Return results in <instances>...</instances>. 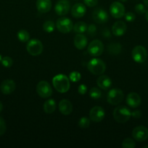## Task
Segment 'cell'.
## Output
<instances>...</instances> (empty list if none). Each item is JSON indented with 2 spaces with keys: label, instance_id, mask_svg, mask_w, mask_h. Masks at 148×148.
<instances>
[{
  "label": "cell",
  "instance_id": "6da1fadb",
  "mask_svg": "<svg viewBox=\"0 0 148 148\" xmlns=\"http://www.w3.org/2000/svg\"><path fill=\"white\" fill-rule=\"evenodd\" d=\"M52 84L57 91L60 93H65L70 89V79L66 75L59 74L55 75L52 79Z\"/></svg>",
  "mask_w": 148,
  "mask_h": 148
},
{
  "label": "cell",
  "instance_id": "7a4b0ae2",
  "mask_svg": "<svg viewBox=\"0 0 148 148\" xmlns=\"http://www.w3.org/2000/svg\"><path fill=\"white\" fill-rule=\"evenodd\" d=\"M131 116V112L130 109L124 106H120L116 107L113 111V118L120 124H124L130 119Z\"/></svg>",
  "mask_w": 148,
  "mask_h": 148
},
{
  "label": "cell",
  "instance_id": "3957f363",
  "mask_svg": "<svg viewBox=\"0 0 148 148\" xmlns=\"http://www.w3.org/2000/svg\"><path fill=\"white\" fill-rule=\"evenodd\" d=\"M87 69L91 74L94 75H101L105 72V63L102 59L94 58L89 62Z\"/></svg>",
  "mask_w": 148,
  "mask_h": 148
},
{
  "label": "cell",
  "instance_id": "277c9868",
  "mask_svg": "<svg viewBox=\"0 0 148 148\" xmlns=\"http://www.w3.org/2000/svg\"><path fill=\"white\" fill-rule=\"evenodd\" d=\"M124 98L123 92L119 88H113L108 92L107 95V101L113 106L120 104Z\"/></svg>",
  "mask_w": 148,
  "mask_h": 148
},
{
  "label": "cell",
  "instance_id": "5b68a950",
  "mask_svg": "<svg viewBox=\"0 0 148 148\" xmlns=\"http://www.w3.org/2000/svg\"><path fill=\"white\" fill-rule=\"evenodd\" d=\"M43 49L44 46L41 42L36 38L30 40L28 42V44L26 45V50L28 53L33 56L40 55L43 51Z\"/></svg>",
  "mask_w": 148,
  "mask_h": 148
},
{
  "label": "cell",
  "instance_id": "8992f818",
  "mask_svg": "<svg viewBox=\"0 0 148 148\" xmlns=\"http://www.w3.org/2000/svg\"><path fill=\"white\" fill-rule=\"evenodd\" d=\"M87 51L90 56H94V57L100 56L104 51V45L102 42L97 39L93 40L89 44Z\"/></svg>",
  "mask_w": 148,
  "mask_h": 148
},
{
  "label": "cell",
  "instance_id": "52a82bcc",
  "mask_svg": "<svg viewBox=\"0 0 148 148\" xmlns=\"http://www.w3.org/2000/svg\"><path fill=\"white\" fill-rule=\"evenodd\" d=\"M56 27L58 31L65 34V33H70L73 30V23L71 19L68 18V17H62L57 20Z\"/></svg>",
  "mask_w": 148,
  "mask_h": 148
},
{
  "label": "cell",
  "instance_id": "ba28073f",
  "mask_svg": "<svg viewBox=\"0 0 148 148\" xmlns=\"http://www.w3.org/2000/svg\"><path fill=\"white\" fill-rule=\"evenodd\" d=\"M132 59L136 63H144L147 58V49L142 46H136L131 51Z\"/></svg>",
  "mask_w": 148,
  "mask_h": 148
},
{
  "label": "cell",
  "instance_id": "9c48e42d",
  "mask_svg": "<svg viewBox=\"0 0 148 148\" xmlns=\"http://www.w3.org/2000/svg\"><path fill=\"white\" fill-rule=\"evenodd\" d=\"M36 92L41 98H49L52 94V87H51L50 84L46 81H40L36 86Z\"/></svg>",
  "mask_w": 148,
  "mask_h": 148
},
{
  "label": "cell",
  "instance_id": "30bf717a",
  "mask_svg": "<svg viewBox=\"0 0 148 148\" xmlns=\"http://www.w3.org/2000/svg\"><path fill=\"white\" fill-rule=\"evenodd\" d=\"M132 137L138 142H144L148 138V129L145 126H138L133 130Z\"/></svg>",
  "mask_w": 148,
  "mask_h": 148
},
{
  "label": "cell",
  "instance_id": "8fae6325",
  "mask_svg": "<svg viewBox=\"0 0 148 148\" xmlns=\"http://www.w3.org/2000/svg\"><path fill=\"white\" fill-rule=\"evenodd\" d=\"M110 13L114 18H121L125 14V7L120 1H114L110 7Z\"/></svg>",
  "mask_w": 148,
  "mask_h": 148
},
{
  "label": "cell",
  "instance_id": "7c38bea8",
  "mask_svg": "<svg viewBox=\"0 0 148 148\" xmlns=\"http://www.w3.org/2000/svg\"><path fill=\"white\" fill-rule=\"evenodd\" d=\"M104 116H105V112L104 108L99 106L93 107L89 111V119L94 122L102 121L104 119Z\"/></svg>",
  "mask_w": 148,
  "mask_h": 148
},
{
  "label": "cell",
  "instance_id": "4fadbf2b",
  "mask_svg": "<svg viewBox=\"0 0 148 148\" xmlns=\"http://www.w3.org/2000/svg\"><path fill=\"white\" fill-rule=\"evenodd\" d=\"M92 19L95 23L99 24H103L107 23L109 19L108 14L102 8H97L92 13Z\"/></svg>",
  "mask_w": 148,
  "mask_h": 148
},
{
  "label": "cell",
  "instance_id": "5bb4252c",
  "mask_svg": "<svg viewBox=\"0 0 148 148\" xmlns=\"http://www.w3.org/2000/svg\"><path fill=\"white\" fill-rule=\"evenodd\" d=\"M71 9V4L68 0H59L56 3L55 11L59 16H64L68 14Z\"/></svg>",
  "mask_w": 148,
  "mask_h": 148
},
{
  "label": "cell",
  "instance_id": "9a60e30c",
  "mask_svg": "<svg viewBox=\"0 0 148 148\" xmlns=\"http://www.w3.org/2000/svg\"><path fill=\"white\" fill-rule=\"evenodd\" d=\"M16 88L15 82L12 79H7L3 81L0 85L1 92L4 95H10L12 93Z\"/></svg>",
  "mask_w": 148,
  "mask_h": 148
},
{
  "label": "cell",
  "instance_id": "2e32d148",
  "mask_svg": "<svg viewBox=\"0 0 148 148\" xmlns=\"http://www.w3.org/2000/svg\"><path fill=\"white\" fill-rule=\"evenodd\" d=\"M86 12V8L85 4L81 3H76L71 9V14L75 18H81L85 15Z\"/></svg>",
  "mask_w": 148,
  "mask_h": 148
},
{
  "label": "cell",
  "instance_id": "e0dca14e",
  "mask_svg": "<svg viewBox=\"0 0 148 148\" xmlns=\"http://www.w3.org/2000/svg\"><path fill=\"white\" fill-rule=\"evenodd\" d=\"M126 103L131 108H137L141 104V98L136 92H130L126 97Z\"/></svg>",
  "mask_w": 148,
  "mask_h": 148
},
{
  "label": "cell",
  "instance_id": "ac0fdd59",
  "mask_svg": "<svg viewBox=\"0 0 148 148\" xmlns=\"http://www.w3.org/2000/svg\"><path fill=\"white\" fill-rule=\"evenodd\" d=\"M59 111L62 115H70L73 111V105L71 101L67 99L61 100L59 103Z\"/></svg>",
  "mask_w": 148,
  "mask_h": 148
},
{
  "label": "cell",
  "instance_id": "d6986e66",
  "mask_svg": "<svg viewBox=\"0 0 148 148\" xmlns=\"http://www.w3.org/2000/svg\"><path fill=\"white\" fill-rule=\"evenodd\" d=\"M127 26L123 21H117L113 24L112 27V33L115 36H122L125 34Z\"/></svg>",
  "mask_w": 148,
  "mask_h": 148
},
{
  "label": "cell",
  "instance_id": "ffe728a7",
  "mask_svg": "<svg viewBox=\"0 0 148 148\" xmlns=\"http://www.w3.org/2000/svg\"><path fill=\"white\" fill-rule=\"evenodd\" d=\"M97 84L100 89L107 90H108L111 87L112 80L107 75H101L97 78Z\"/></svg>",
  "mask_w": 148,
  "mask_h": 148
},
{
  "label": "cell",
  "instance_id": "44dd1931",
  "mask_svg": "<svg viewBox=\"0 0 148 148\" xmlns=\"http://www.w3.org/2000/svg\"><path fill=\"white\" fill-rule=\"evenodd\" d=\"M87 38L82 33H77L73 39L74 46L79 50H83L87 45Z\"/></svg>",
  "mask_w": 148,
  "mask_h": 148
},
{
  "label": "cell",
  "instance_id": "7402d4cb",
  "mask_svg": "<svg viewBox=\"0 0 148 148\" xmlns=\"http://www.w3.org/2000/svg\"><path fill=\"white\" fill-rule=\"evenodd\" d=\"M36 9L41 13H47L52 8L51 0H36Z\"/></svg>",
  "mask_w": 148,
  "mask_h": 148
},
{
  "label": "cell",
  "instance_id": "603a6c76",
  "mask_svg": "<svg viewBox=\"0 0 148 148\" xmlns=\"http://www.w3.org/2000/svg\"><path fill=\"white\" fill-rule=\"evenodd\" d=\"M44 111L47 114H51L55 112L56 109V103L54 99H49L44 103Z\"/></svg>",
  "mask_w": 148,
  "mask_h": 148
},
{
  "label": "cell",
  "instance_id": "cb8c5ba5",
  "mask_svg": "<svg viewBox=\"0 0 148 148\" xmlns=\"http://www.w3.org/2000/svg\"><path fill=\"white\" fill-rule=\"evenodd\" d=\"M108 52L112 55H118L120 53L122 46L118 43H112L108 46Z\"/></svg>",
  "mask_w": 148,
  "mask_h": 148
},
{
  "label": "cell",
  "instance_id": "d4e9b609",
  "mask_svg": "<svg viewBox=\"0 0 148 148\" xmlns=\"http://www.w3.org/2000/svg\"><path fill=\"white\" fill-rule=\"evenodd\" d=\"M87 24L84 22H78L73 25V31L76 33H84L87 30Z\"/></svg>",
  "mask_w": 148,
  "mask_h": 148
},
{
  "label": "cell",
  "instance_id": "484cf974",
  "mask_svg": "<svg viewBox=\"0 0 148 148\" xmlns=\"http://www.w3.org/2000/svg\"><path fill=\"white\" fill-rule=\"evenodd\" d=\"M17 37L18 40L20 42L23 43H26L30 39V35H29L28 32L26 30H20L17 32Z\"/></svg>",
  "mask_w": 148,
  "mask_h": 148
},
{
  "label": "cell",
  "instance_id": "4316f807",
  "mask_svg": "<svg viewBox=\"0 0 148 148\" xmlns=\"http://www.w3.org/2000/svg\"><path fill=\"white\" fill-rule=\"evenodd\" d=\"M55 25L53 21L51 20H48L44 23L43 24V30L47 33H51L55 30Z\"/></svg>",
  "mask_w": 148,
  "mask_h": 148
},
{
  "label": "cell",
  "instance_id": "83f0119b",
  "mask_svg": "<svg viewBox=\"0 0 148 148\" xmlns=\"http://www.w3.org/2000/svg\"><path fill=\"white\" fill-rule=\"evenodd\" d=\"M89 96L94 100L100 99L102 97V91L100 88L94 87L89 90Z\"/></svg>",
  "mask_w": 148,
  "mask_h": 148
},
{
  "label": "cell",
  "instance_id": "f1b7e54d",
  "mask_svg": "<svg viewBox=\"0 0 148 148\" xmlns=\"http://www.w3.org/2000/svg\"><path fill=\"white\" fill-rule=\"evenodd\" d=\"M122 147L123 148H134L136 147L135 141L131 138H126L122 143Z\"/></svg>",
  "mask_w": 148,
  "mask_h": 148
},
{
  "label": "cell",
  "instance_id": "f546056e",
  "mask_svg": "<svg viewBox=\"0 0 148 148\" xmlns=\"http://www.w3.org/2000/svg\"><path fill=\"white\" fill-rule=\"evenodd\" d=\"M90 119H89L88 117L84 116L82 118L80 119V120L78 121V126H79L81 128L83 129H86L89 127L90 125Z\"/></svg>",
  "mask_w": 148,
  "mask_h": 148
},
{
  "label": "cell",
  "instance_id": "4dcf8cb0",
  "mask_svg": "<svg viewBox=\"0 0 148 148\" xmlns=\"http://www.w3.org/2000/svg\"><path fill=\"white\" fill-rule=\"evenodd\" d=\"M1 64L3 66L6 68H10L12 66L13 64V60L11 57L10 56H4L1 59Z\"/></svg>",
  "mask_w": 148,
  "mask_h": 148
},
{
  "label": "cell",
  "instance_id": "1f68e13d",
  "mask_svg": "<svg viewBox=\"0 0 148 148\" xmlns=\"http://www.w3.org/2000/svg\"><path fill=\"white\" fill-rule=\"evenodd\" d=\"M81 74L78 72H76V71H74V72H72L70 73L69 75V79L71 81H72L73 82H77L81 79Z\"/></svg>",
  "mask_w": 148,
  "mask_h": 148
},
{
  "label": "cell",
  "instance_id": "d6a6232c",
  "mask_svg": "<svg viewBox=\"0 0 148 148\" xmlns=\"http://www.w3.org/2000/svg\"><path fill=\"white\" fill-rule=\"evenodd\" d=\"M146 6L144 5L143 4H137L136 6H135V11L137 14H143L145 13H146L147 10H146Z\"/></svg>",
  "mask_w": 148,
  "mask_h": 148
},
{
  "label": "cell",
  "instance_id": "836d02e7",
  "mask_svg": "<svg viewBox=\"0 0 148 148\" xmlns=\"http://www.w3.org/2000/svg\"><path fill=\"white\" fill-rule=\"evenodd\" d=\"M87 34L90 36H94L96 35L97 33V27H96L95 25L91 24L87 27Z\"/></svg>",
  "mask_w": 148,
  "mask_h": 148
},
{
  "label": "cell",
  "instance_id": "e575fe53",
  "mask_svg": "<svg viewBox=\"0 0 148 148\" xmlns=\"http://www.w3.org/2000/svg\"><path fill=\"white\" fill-rule=\"evenodd\" d=\"M7 130V126H6L5 121L2 117L0 116V136L3 135L6 132Z\"/></svg>",
  "mask_w": 148,
  "mask_h": 148
},
{
  "label": "cell",
  "instance_id": "d590c367",
  "mask_svg": "<svg viewBox=\"0 0 148 148\" xmlns=\"http://www.w3.org/2000/svg\"><path fill=\"white\" fill-rule=\"evenodd\" d=\"M125 20L127 22H129V23H131V22H133L136 19V16L133 14V12H129L125 13L124 14Z\"/></svg>",
  "mask_w": 148,
  "mask_h": 148
},
{
  "label": "cell",
  "instance_id": "8d00e7d4",
  "mask_svg": "<svg viewBox=\"0 0 148 148\" xmlns=\"http://www.w3.org/2000/svg\"><path fill=\"white\" fill-rule=\"evenodd\" d=\"M84 3L89 7H94L98 4V0H84Z\"/></svg>",
  "mask_w": 148,
  "mask_h": 148
},
{
  "label": "cell",
  "instance_id": "74e56055",
  "mask_svg": "<svg viewBox=\"0 0 148 148\" xmlns=\"http://www.w3.org/2000/svg\"><path fill=\"white\" fill-rule=\"evenodd\" d=\"M87 92V87L84 84H81L78 87V92L80 95H85Z\"/></svg>",
  "mask_w": 148,
  "mask_h": 148
},
{
  "label": "cell",
  "instance_id": "f35d334b",
  "mask_svg": "<svg viewBox=\"0 0 148 148\" xmlns=\"http://www.w3.org/2000/svg\"><path fill=\"white\" fill-rule=\"evenodd\" d=\"M131 116L134 119H139L142 116V111L140 110H135L131 112Z\"/></svg>",
  "mask_w": 148,
  "mask_h": 148
},
{
  "label": "cell",
  "instance_id": "ab89813d",
  "mask_svg": "<svg viewBox=\"0 0 148 148\" xmlns=\"http://www.w3.org/2000/svg\"><path fill=\"white\" fill-rule=\"evenodd\" d=\"M102 36L105 38H110L111 37V34H110V32L108 29H104L102 31Z\"/></svg>",
  "mask_w": 148,
  "mask_h": 148
},
{
  "label": "cell",
  "instance_id": "60d3db41",
  "mask_svg": "<svg viewBox=\"0 0 148 148\" xmlns=\"http://www.w3.org/2000/svg\"><path fill=\"white\" fill-rule=\"evenodd\" d=\"M143 2L147 7H148V0H143Z\"/></svg>",
  "mask_w": 148,
  "mask_h": 148
},
{
  "label": "cell",
  "instance_id": "b9f144b4",
  "mask_svg": "<svg viewBox=\"0 0 148 148\" xmlns=\"http://www.w3.org/2000/svg\"><path fill=\"white\" fill-rule=\"evenodd\" d=\"M2 110H3V104L1 103V102L0 101V113L2 111Z\"/></svg>",
  "mask_w": 148,
  "mask_h": 148
},
{
  "label": "cell",
  "instance_id": "7bdbcfd3",
  "mask_svg": "<svg viewBox=\"0 0 148 148\" xmlns=\"http://www.w3.org/2000/svg\"><path fill=\"white\" fill-rule=\"evenodd\" d=\"M145 17H146V20L148 21V10L145 13Z\"/></svg>",
  "mask_w": 148,
  "mask_h": 148
},
{
  "label": "cell",
  "instance_id": "ee69618b",
  "mask_svg": "<svg viewBox=\"0 0 148 148\" xmlns=\"http://www.w3.org/2000/svg\"><path fill=\"white\" fill-rule=\"evenodd\" d=\"M119 1H120V2H126V1H128V0H118Z\"/></svg>",
  "mask_w": 148,
  "mask_h": 148
},
{
  "label": "cell",
  "instance_id": "f6af8a7d",
  "mask_svg": "<svg viewBox=\"0 0 148 148\" xmlns=\"http://www.w3.org/2000/svg\"><path fill=\"white\" fill-rule=\"evenodd\" d=\"M1 59H2V57H1V55H0V63H1Z\"/></svg>",
  "mask_w": 148,
  "mask_h": 148
},
{
  "label": "cell",
  "instance_id": "bcb514c9",
  "mask_svg": "<svg viewBox=\"0 0 148 148\" xmlns=\"http://www.w3.org/2000/svg\"><path fill=\"white\" fill-rule=\"evenodd\" d=\"M144 148H148V145H147L144 146Z\"/></svg>",
  "mask_w": 148,
  "mask_h": 148
}]
</instances>
